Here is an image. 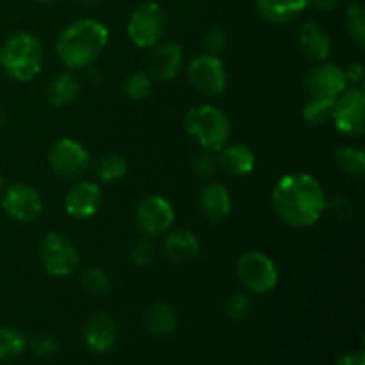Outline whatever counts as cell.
I'll return each instance as SVG.
<instances>
[{
    "mask_svg": "<svg viewBox=\"0 0 365 365\" xmlns=\"http://www.w3.org/2000/svg\"><path fill=\"white\" fill-rule=\"evenodd\" d=\"M273 209L282 223L291 228H309L327 209V192L309 173H289L273 189Z\"/></svg>",
    "mask_w": 365,
    "mask_h": 365,
    "instance_id": "obj_1",
    "label": "cell"
},
{
    "mask_svg": "<svg viewBox=\"0 0 365 365\" xmlns=\"http://www.w3.org/2000/svg\"><path fill=\"white\" fill-rule=\"evenodd\" d=\"M109 41V31L95 18H81L61 31L56 41V53L70 70L88 68L98 59Z\"/></svg>",
    "mask_w": 365,
    "mask_h": 365,
    "instance_id": "obj_2",
    "label": "cell"
},
{
    "mask_svg": "<svg viewBox=\"0 0 365 365\" xmlns=\"http://www.w3.org/2000/svg\"><path fill=\"white\" fill-rule=\"evenodd\" d=\"M45 50L38 36L31 32H14L0 48V66L18 82H29L41 71Z\"/></svg>",
    "mask_w": 365,
    "mask_h": 365,
    "instance_id": "obj_3",
    "label": "cell"
},
{
    "mask_svg": "<svg viewBox=\"0 0 365 365\" xmlns=\"http://www.w3.org/2000/svg\"><path fill=\"white\" fill-rule=\"evenodd\" d=\"M184 127L189 138L200 148L209 152H217L223 148L232 134L230 118L223 109L212 103H203L189 109V113L185 114Z\"/></svg>",
    "mask_w": 365,
    "mask_h": 365,
    "instance_id": "obj_4",
    "label": "cell"
},
{
    "mask_svg": "<svg viewBox=\"0 0 365 365\" xmlns=\"http://www.w3.org/2000/svg\"><path fill=\"white\" fill-rule=\"evenodd\" d=\"M235 274L250 294H267L278 285L277 264L259 250H252L239 257Z\"/></svg>",
    "mask_w": 365,
    "mask_h": 365,
    "instance_id": "obj_5",
    "label": "cell"
},
{
    "mask_svg": "<svg viewBox=\"0 0 365 365\" xmlns=\"http://www.w3.org/2000/svg\"><path fill=\"white\" fill-rule=\"evenodd\" d=\"M166 31V13L157 0L141 2L127 24V34L139 48H152L163 39Z\"/></svg>",
    "mask_w": 365,
    "mask_h": 365,
    "instance_id": "obj_6",
    "label": "cell"
},
{
    "mask_svg": "<svg viewBox=\"0 0 365 365\" xmlns=\"http://www.w3.org/2000/svg\"><path fill=\"white\" fill-rule=\"evenodd\" d=\"M48 163L53 173L66 180L81 178L91 164V155L84 145L71 138H61L50 146Z\"/></svg>",
    "mask_w": 365,
    "mask_h": 365,
    "instance_id": "obj_7",
    "label": "cell"
},
{
    "mask_svg": "<svg viewBox=\"0 0 365 365\" xmlns=\"http://www.w3.org/2000/svg\"><path fill=\"white\" fill-rule=\"evenodd\" d=\"M39 257L45 271L52 277H68L78 267L81 257L73 242L63 234H46L39 245Z\"/></svg>",
    "mask_w": 365,
    "mask_h": 365,
    "instance_id": "obj_8",
    "label": "cell"
},
{
    "mask_svg": "<svg viewBox=\"0 0 365 365\" xmlns=\"http://www.w3.org/2000/svg\"><path fill=\"white\" fill-rule=\"evenodd\" d=\"M187 78L192 88L203 96H217L227 89L228 73L223 59L212 53H203L187 66Z\"/></svg>",
    "mask_w": 365,
    "mask_h": 365,
    "instance_id": "obj_9",
    "label": "cell"
},
{
    "mask_svg": "<svg viewBox=\"0 0 365 365\" xmlns=\"http://www.w3.org/2000/svg\"><path fill=\"white\" fill-rule=\"evenodd\" d=\"M331 121L346 135H362L365 130V93L362 88H346L335 98Z\"/></svg>",
    "mask_w": 365,
    "mask_h": 365,
    "instance_id": "obj_10",
    "label": "cell"
},
{
    "mask_svg": "<svg viewBox=\"0 0 365 365\" xmlns=\"http://www.w3.org/2000/svg\"><path fill=\"white\" fill-rule=\"evenodd\" d=\"M2 209L18 223H31L43 212V200L38 189L25 182H14L2 192Z\"/></svg>",
    "mask_w": 365,
    "mask_h": 365,
    "instance_id": "obj_11",
    "label": "cell"
},
{
    "mask_svg": "<svg viewBox=\"0 0 365 365\" xmlns=\"http://www.w3.org/2000/svg\"><path fill=\"white\" fill-rule=\"evenodd\" d=\"M135 221L146 237H159V235L166 234L173 225V205L164 196H145L135 209Z\"/></svg>",
    "mask_w": 365,
    "mask_h": 365,
    "instance_id": "obj_12",
    "label": "cell"
},
{
    "mask_svg": "<svg viewBox=\"0 0 365 365\" xmlns=\"http://www.w3.org/2000/svg\"><path fill=\"white\" fill-rule=\"evenodd\" d=\"M348 88L344 70L334 63H317L305 75V89L310 96L319 98H337Z\"/></svg>",
    "mask_w": 365,
    "mask_h": 365,
    "instance_id": "obj_13",
    "label": "cell"
},
{
    "mask_svg": "<svg viewBox=\"0 0 365 365\" xmlns=\"http://www.w3.org/2000/svg\"><path fill=\"white\" fill-rule=\"evenodd\" d=\"M184 63V52L178 43H157L148 56V71L152 81L168 82L175 78Z\"/></svg>",
    "mask_w": 365,
    "mask_h": 365,
    "instance_id": "obj_14",
    "label": "cell"
},
{
    "mask_svg": "<svg viewBox=\"0 0 365 365\" xmlns=\"http://www.w3.org/2000/svg\"><path fill=\"white\" fill-rule=\"evenodd\" d=\"M100 205H102V191L95 182H77L71 185L64 198L66 212L75 220H89L98 212Z\"/></svg>",
    "mask_w": 365,
    "mask_h": 365,
    "instance_id": "obj_15",
    "label": "cell"
},
{
    "mask_svg": "<svg viewBox=\"0 0 365 365\" xmlns=\"http://www.w3.org/2000/svg\"><path fill=\"white\" fill-rule=\"evenodd\" d=\"M118 341V327L106 312L93 314L84 324V342L93 353L110 351Z\"/></svg>",
    "mask_w": 365,
    "mask_h": 365,
    "instance_id": "obj_16",
    "label": "cell"
},
{
    "mask_svg": "<svg viewBox=\"0 0 365 365\" xmlns=\"http://www.w3.org/2000/svg\"><path fill=\"white\" fill-rule=\"evenodd\" d=\"M298 45L314 63H324L331 53V38L316 21H305L298 31Z\"/></svg>",
    "mask_w": 365,
    "mask_h": 365,
    "instance_id": "obj_17",
    "label": "cell"
},
{
    "mask_svg": "<svg viewBox=\"0 0 365 365\" xmlns=\"http://www.w3.org/2000/svg\"><path fill=\"white\" fill-rule=\"evenodd\" d=\"M217 168L232 177H245L255 170V153L250 146L242 143L235 145H225L223 148L216 152Z\"/></svg>",
    "mask_w": 365,
    "mask_h": 365,
    "instance_id": "obj_18",
    "label": "cell"
},
{
    "mask_svg": "<svg viewBox=\"0 0 365 365\" xmlns=\"http://www.w3.org/2000/svg\"><path fill=\"white\" fill-rule=\"evenodd\" d=\"M309 7V0H255V9L264 21L273 25L291 24Z\"/></svg>",
    "mask_w": 365,
    "mask_h": 365,
    "instance_id": "obj_19",
    "label": "cell"
},
{
    "mask_svg": "<svg viewBox=\"0 0 365 365\" xmlns=\"http://www.w3.org/2000/svg\"><path fill=\"white\" fill-rule=\"evenodd\" d=\"M200 210L210 221H221L230 214L232 196L223 184L209 182L200 191Z\"/></svg>",
    "mask_w": 365,
    "mask_h": 365,
    "instance_id": "obj_20",
    "label": "cell"
},
{
    "mask_svg": "<svg viewBox=\"0 0 365 365\" xmlns=\"http://www.w3.org/2000/svg\"><path fill=\"white\" fill-rule=\"evenodd\" d=\"M164 252L175 262H187L200 253V241L195 232L180 228L168 235L164 241Z\"/></svg>",
    "mask_w": 365,
    "mask_h": 365,
    "instance_id": "obj_21",
    "label": "cell"
},
{
    "mask_svg": "<svg viewBox=\"0 0 365 365\" xmlns=\"http://www.w3.org/2000/svg\"><path fill=\"white\" fill-rule=\"evenodd\" d=\"M146 328L155 337H168L177 330V314L173 307L164 302H157L150 305L145 316Z\"/></svg>",
    "mask_w": 365,
    "mask_h": 365,
    "instance_id": "obj_22",
    "label": "cell"
},
{
    "mask_svg": "<svg viewBox=\"0 0 365 365\" xmlns=\"http://www.w3.org/2000/svg\"><path fill=\"white\" fill-rule=\"evenodd\" d=\"M81 95V82L71 71H63L48 84V102L53 107L70 106Z\"/></svg>",
    "mask_w": 365,
    "mask_h": 365,
    "instance_id": "obj_23",
    "label": "cell"
},
{
    "mask_svg": "<svg viewBox=\"0 0 365 365\" xmlns=\"http://www.w3.org/2000/svg\"><path fill=\"white\" fill-rule=\"evenodd\" d=\"M335 163L339 170L351 178H362L365 173V153L355 146H341L335 150Z\"/></svg>",
    "mask_w": 365,
    "mask_h": 365,
    "instance_id": "obj_24",
    "label": "cell"
},
{
    "mask_svg": "<svg viewBox=\"0 0 365 365\" xmlns=\"http://www.w3.org/2000/svg\"><path fill=\"white\" fill-rule=\"evenodd\" d=\"M334 98H319V96H309L303 103L302 116L305 120V123L314 125H323L331 121V116H334Z\"/></svg>",
    "mask_w": 365,
    "mask_h": 365,
    "instance_id": "obj_25",
    "label": "cell"
},
{
    "mask_svg": "<svg viewBox=\"0 0 365 365\" xmlns=\"http://www.w3.org/2000/svg\"><path fill=\"white\" fill-rule=\"evenodd\" d=\"M96 177L100 178L106 184H114V182L121 180V178L127 175L128 171V164L127 160L123 159L118 153H107V155L100 157L96 160Z\"/></svg>",
    "mask_w": 365,
    "mask_h": 365,
    "instance_id": "obj_26",
    "label": "cell"
},
{
    "mask_svg": "<svg viewBox=\"0 0 365 365\" xmlns=\"http://www.w3.org/2000/svg\"><path fill=\"white\" fill-rule=\"evenodd\" d=\"M27 348V339L18 328L13 327H0V362H7L21 353Z\"/></svg>",
    "mask_w": 365,
    "mask_h": 365,
    "instance_id": "obj_27",
    "label": "cell"
},
{
    "mask_svg": "<svg viewBox=\"0 0 365 365\" xmlns=\"http://www.w3.org/2000/svg\"><path fill=\"white\" fill-rule=\"evenodd\" d=\"M346 24L353 41L364 48L365 46V9L360 2H351L346 7Z\"/></svg>",
    "mask_w": 365,
    "mask_h": 365,
    "instance_id": "obj_28",
    "label": "cell"
},
{
    "mask_svg": "<svg viewBox=\"0 0 365 365\" xmlns=\"http://www.w3.org/2000/svg\"><path fill=\"white\" fill-rule=\"evenodd\" d=\"M152 77L146 71H134L125 81L123 91L128 98L139 102V100H145L152 93Z\"/></svg>",
    "mask_w": 365,
    "mask_h": 365,
    "instance_id": "obj_29",
    "label": "cell"
},
{
    "mask_svg": "<svg viewBox=\"0 0 365 365\" xmlns=\"http://www.w3.org/2000/svg\"><path fill=\"white\" fill-rule=\"evenodd\" d=\"M81 282L86 292H89L91 296H103L110 291L109 277L106 274V271L98 269V267H89V269L82 271Z\"/></svg>",
    "mask_w": 365,
    "mask_h": 365,
    "instance_id": "obj_30",
    "label": "cell"
},
{
    "mask_svg": "<svg viewBox=\"0 0 365 365\" xmlns=\"http://www.w3.org/2000/svg\"><path fill=\"white\" fill-rule=\"evenodd\" d=\"M132 262L138 267H146L155 259V246L150 241V237H141L132 245L130 250Z\"/></svg>",
    "mask_w": 365,
    "mask_h": 365,
    "instance_id": "obj_31",
    "label": "cell"
},
{
    "mask_svg": "<svg viewBox=\"0 0 365 365\" xmlns=\"http://www.w3.org/2000/svg\"><path fill=\"white\" fill-rule=\"evenodd\" d=\"M253 310V302L248 294H234L227 302V316L232 321H241L248 317Z\"/></svg>",
    "mask_w": 365,
    "mask_h": 365,
    "instance_id": "obj_32",
    "label": "cell"
},
{
    "mask_svg": "<svg viewBox=\"0 0 365 365\" xmlns=\"http://www.w3.org/2000/svg\"><path fill=\"white\" fill-rule=\"evenodd\" d=\"M227 43V32H225V29L217 27V25L210 27L205 32V36H203V46H205L207 53H212V56H217L220 52H223Z\"/></svg>",
    "mask_w": 365,
    "mask_h": 365,
    "instance_id": "obj_33",
    "label": "cell"
},
{
    "mask_svg": "<svg viewBox=\"0 0 365 365\" xmlns=\"http://www.w3.org/2000/svg\"><path fill=\"white\" fill-rule=\"evenodd\" d=\"M192 170L196 171V175L207 178L217 170V157L216 152H209V150H202L198 155L192 159Z\"/></svg>",
    "mask_w": 365,
    "mask_h": 365,
    "instance_id": "obj_34",
    "label": "cell"
},
{
    "mask_svg": "<svg viewBox=\"0 0 365 365\" xmlns=\"http://www.w3.org/2000/svg\"><path fill=\"white\" fill-rule=\"evenodd\" d=\"M337 220H348L353 216V203L344 196H337L334 200H327V209Z\"/></svg>",
    "mask_w": 365,
    "mask_h": 365,
    "instance_id": "obj_35",
    "label": "cell"
},
{
    "mask_svg": "<svg viewBox=\"0 0 365 365\" xmlns=\"http://www.w3.org/2000/svg\"><path fill=\"white\" fill-rule=\"evenodd\" d=\"M32 351L41 359H48V356L57 353V341L50 335H38L32 339Z\"/></svg>",
    "mask_w": 365,
    "mask_h": 365,
    "instance_id": "obj_36",
    "label": "cell"
},
{
    "mask_svg": "<svg viewBox=\"0 0 365 365\" xmlns=\"http://www.w3.org/2000/svg\"><path fill=\"white\" fill-rule=\"evenodd\" d=\"M344 77H346V82H348V86L351 84L353 88H362L365 81L364 64L362 63L349 64V66L344 70Z\"/></svg>",
    "mask_w": 365,
    "mask_h": 365,
    "instance_id": "obj_37",
    "label": "cell"
},
{
    "mask_svg": "<svg viewBox=\"0 0 365 365\" xmlns=\"http://www.w3.org/2000/svg\"><path fill=\"white\" fill-rule=\"evenodd\" d=\"M335 365H365L364 349H356V351H349L346 355L339 356Z\"/></svg>",
    "mask_w": 365,
    "mask_h": 365,
    "instance_id": "obj_38",
    "label": "cell"
},
{
    "mask_svg": "<svg viewBox=\"0 0 365 365\" xmlns=\"http://www.w3.org/2000/svg\"><path fill=\"white\" fill-rule=\"evenodd\" d=\"M339 0H309V6H312L314 9L323 11V13H330L337 7Z\"/></svg>",
    "mask_w": 365,
    "mask_h": 365,
    "instance_id": "obj_39",
    "label": "cell"
},
{
    "mask_svg": "<svg viewBox=\"0 0 365 365\" xmlns=\"http://www.w3.org/2000/svg\"><path fill=\"white\" fill-rule=\"evenodd\" d=\"M78 2H82V4H88V6H93V4L100 2V0H78Z\"/></svg>",
    "mask_w": 365,
    "mask_h": 365,
    "instance_id": "obj_40",
    "label": "cell"
},
{
    "mask_svg": "<svg viewBox=\"0 0 365 365\" xmlns=\"http://www.w3.org/2000/svg\"><path fill=\"white\" fill-rule=\"evenodd\" d=\"M2 192H4V178L0 177V195H2Z\"/></svg>",
    "mask_w": 365,
    "mask_h": 365,
    "instance_id": "obj_41",
    "label": "cell"
},
{
    "mask_svg": "<svg viewBox=\"0 0 365 365\" xmlns=\"http://www.w3.org/2000/svg\"><path fill=\"white\" fill-rule=\"evenodd\" d=\"M36 2H43V4H45V2H53V0H36Z\"/></svg>",
    "mask_w": 365,
    "mask_h": 365,
    "instance_id": "obj_42",
    "label": "cell"
}]
</instances>
